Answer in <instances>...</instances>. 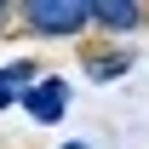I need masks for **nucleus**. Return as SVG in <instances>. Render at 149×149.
I'll return each instance as SVG.
<instances>
[{"mask_svg":"<svg viewBox=\"0 0 149 149\" xmlns=\"http://www.w3.org/2000/svg\"><path fill=\"white\" fill-rule=\"evenodd\" d=\"M23 17L35 23L40 35H74L80 23L92 17V6H86V0H29Z\"/></svg>","mask_w":149,"mask_h":149,"instance_id":"obj_1","label":"nucleus"},{"mask_svg":"<svg viewBox=\"0 0 149 149\" xmlns=\"http://www.w3.org/2000/svg\"><path fill=\"white\" fill-rule=\"evenodd\" d=\"M23 109L35 115L40 126H52V120H63V109H69V86H63V80H35V86L23 92Z\"/></svg>","mask_w":149,"mask_h":149,"instance_id":"obj_2","label":"nucleus"},{"mask_svg":"<svg viewBox=\"0 0 149 149\" xmlns=\"http://www.w3.org/2000/svg\"><path fill=\"white\" fill-rule=\"evenodd\" d=\"M86 6H92V17L103 23V29H138V23H143V12L126 6V0H86Z\"/></svg>","mask_w":149,"mask_h":149,"instance_id":"obj_3","label":"nucleus"},{"mask_svg":"<svg viewBox=\"0 0 149 149\" xmlns=\"http://www.w3.org/2000/svg\"><path fill=\"white\" fill-rule=\"evenodd\" d=\"M23 86H29V63H17V69H0V109L6 103H17Z\"/></svg>","mask_w":149,"mask_h":149,"instance_id":"obj_4","label":"nucleus"},{"mask_svg":"<svg viewBox=\"0 0 149 149\" xmlns=\"http://www.w3.org/2000/svg\"><path fill=\"white\" fill-rule=\"evenodd\" d=\"M63 149H86V143H63Z\"/></svg>","mask_w":149,"mask_h":149,"instance_id":"obj_5","label":"nucleus"},{"mask_svg":"<svg viewBox=\"0 0 149 149\" xmlns=\"http://www.w3.org/2000/svg\"><path fill=\"white\" fill-rule=\"evenodd\" d=\"M0 23H6V6H0Z\"/></svg>","mask_w":149,"mask_h":149,"instance_id":"obj_6","label":"nucleus"}]
</instances>
